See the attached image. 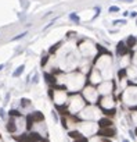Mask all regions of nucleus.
<instances>
[{"mask_svg":"<svg viewBox=\"0 0 137 142\" xmlns=\"http://www.w3.org/2000/svg\"><path fill=\"white\" fill-rule=\"evenodd\" d=\"M22 71H24V66H21V67H18V70L15 71V73H14V77H18L19 74L22 73Z\"/></svg>","mask_w":137,"mask_h":142,"instance_id":"nucleus-9","label":"nucleus"},{"mask_svg":"<svg viewBox=\"0 0 137 142\" xmlns=\"http://www.w3.org/2000/svg\"><path fill=\"white\" fill-rule=\"evenodd\" d=\"M98 124H100V127H103V128H108L111 124H112V121L107 120V118H101V120L98 121Z\"/></svg>","mask_w":137,"mask_h":142,"instance_id":"nucleus-2","label":"nucleus"},{"mask_svg":"<svg viewBox=\"0 0 137 142\" xmlns=\"http://www.w3.org/2000/svg\"><path fill=\"white\" fill-rule=\"evenodd\" d=\"M47 59H49V57H44V59H43V60H42V66H44V64H46V61H47Z\"/></svg>","mask_w":137,"mask_h":142,"instance_id":"nucleus-13","label":"nucleus"},{"mask_svg":"<svg viewBox=\"0 0 137 142\" xmlns=\"http://www.w3.org/2000/svg\"><path fill=\"white\" fill-rule=\"evenodd\" d=\"M136 134H137V128H136Z\"/></svg>","mask_w":137,"mask_h":142,"instance_id":"nucleus-18","label":"nucleus"},{"mask_svg":"<svg viewBox=\"0 0 137 142\" xmlns=\"http://www.w3.org/2000/svg\"><path fill=\"white\" fill-rule=\"evenodd\" d=\"M44 77H46V79H47V82H50V84H54L55 82V78L53 75H50V74H44Z\"/></svg>","mask_w":137,"mask_h":142,"instance_id":"nucleus-5","label":"nucleus"},{"mask_svg":"<svg viewBox=\"0 0 137 142\" xmlns=\"http://www.w3.org/2000/svg\"><path fill=\"white\" fill-rule=\"evenodd\" d=\"M123 142H129V141H127V139H123Z\"/></svg>","mask_w":137,"mask_h":142,"instance_id":"nucleus-15","label":"nucleus"},{"mask_svg":"<svg viewBox=\"0 0 137 142\" xmlns=\"http://www.w3.org/2000/svg\"><path fill=\"white\" fill-rule=\"evenodd\" d=\"M75 142H87V139H86L84 137H79V138H78V139L75 141Z\"/></svg>","mask_w":137,"mask_h":142,"instance_id":"nucleus-10","label":"nucleus"},{"mask_svg":"<svg viewBox=\"0 0 137 142\" xmlns=\"http://www.w3.org/2000/svg\"><path fill=\"white\" fill-rule=\"evenodd\" d=\"M69 17H71V20H74V21H79V18H78V17L76 16H75V14H71V16H69Z\"/></svg>","mask_w":137,"mask_h":142,"instance_id":"nucleus-12","label":"nucleus"},{"mask_svg":"<svg viewBox=\"0 0 137 142\" xmlns=\"http://www.w3.org/2000/svg\"><path fill=\"white\" fill-rule=\"evenodd\" d=\"M109 11H111V13H113V11H119V8L116 7V6H112V7H109Z\"/></svg>","mask_w":137,"mask_h":142,"instance_id":"nucleus-11","label":"nucleus"},{"mask_svg":"<svg viewBox=\"0 0 137 142\" xmlns=\"http://www.w3.org/2000/svg\"><path fill=\"white\" fill-rule=\"evenodd\" d=\"M98 135H103V137H113V135H115V130L113 128H103L98 132Z\"/></svg>","mask_w":137,"mask_h":142,"instance_id":"nucleus-1","label":"nucleus"},{"mask_svg":"<svg viewBox=\"0 0 137 142\" xmlns=\"http://www.w3.org/2000/svg\"><path fill=\"white\" fill-rule=\"evenodd\" d=\"M33 118H35V120H40V121H42L44 117H43V114H42V113H39V111H36V113L33 114Z\"/></svg>","mask_w":137,"mask_h":142,"instance_id":"nucleus-7","label":"nucleus"},{"mask_svg":"<svg viewBox=\"0 0 137 142\" xmlns=\"http://www.w3.org/2000/svg\"><path fill=\"white\" fill-rule=\"evenodd\" d=\"M103 142H111V141H108V139H103Z\"/></svg>","mask_w":137,"mask_h":142,"instance_id":"nucleus-14","label":"nucleus"},{"mask_svg":"<svg viewBox=\"0 0 137 142\" xmlns=\"http://www.w3.org/2000/svg\"><path fill=\"white\" fill-rule=\"evenodd\" d=\"M15 128H17V127H15V124H14V121H10L8 125H7V130L10 132H14V131H15Z\"/></svg>","mask_w":137,"mask_h":142,"instance_id":"nucleus-4","label":"nucleus"},{"mask_svg":"<svg viewBox=\"0 0 137 142\" xmlns=\"http://www.w3.org/2000/svg\"><path fill=\"white\" fill-rule=\"evenodd\" d=\"M126 52H127V47L121 42L118 45V53H119V54H126Z\"/></svg>","mask_w":137,"mask_h":142,"instance_id":"nucleus-3","label":"nucleus"},{"mask_svg":"<svg viewBox=\"0 0 137 142\" xmlns=\"http://www.w3.org/2000/svg\"><path fill=\"white\" fill-rule=\"evenodd\" d=\"M69 137H72V138H78V137H82V135H80L78 131H71V132H69Z\"/></svg>","mask_w":137,"mask_h":142,"instance_id":"nucleus-8","label":"nucleus"},{"mask_svg":"<svg viewBox=\"0 0 137 142\" xmlns=\"http://www.w3.org/2000/svg\"><path fill=\"white\" fill-rule=\"evenodd\" d=\"M134 42H136V39L134 38H129V40H127V43H126V46H129V47H133L134 46Z\"/></svg>","mask_w":137,"mask_h":142,"instance_id":"nucleus-6","label":"nucleus"},{"mask_svg":"<svg viewBox=\"0 0 137 142\" xmlns=\"http://www.w3.org/2000/svg\"><path fill=\"white\" fill-rule=\"evenodd\" d=\"M2 68H3V66H0V70H2Z\"/></svg>","mask_w":137,"mask_h":142,"instance_id":"nucleus-16","label":"nucleus"},{"mask_svg":"<svg viewBox=\"0 0 137 142\" xmlns=\"http://www.w3.org/2000/svg\"><path fill=\"white\" fill-rule=\"evenodd\" d=\"M126 2H132V0H126Z\"/></svg>","mask_w":137,"mask_h":142,"instance_id":"nucleus-17","label":"nucleus"}]
</instances>
